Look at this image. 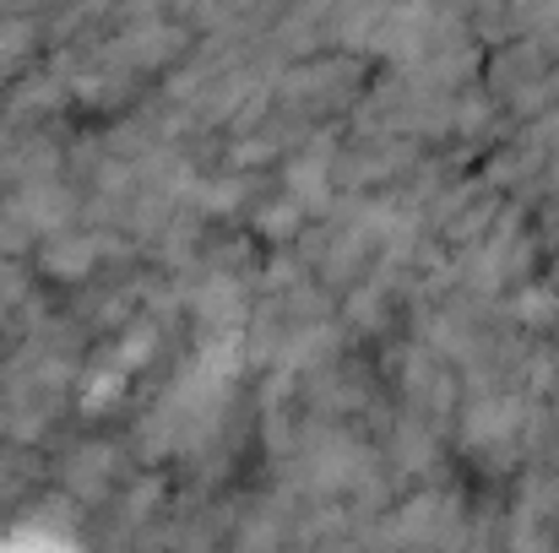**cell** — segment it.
<instances>
[{"mask_svg": "<svg viewBox=\"0 0 559 553\" xmlns=\"http://www.w3.org/2000/svg\"><path fill=\"white\" fill-rule=\"evenodd\" d=\"M0 553H71L60 538H44V532H22L16 543H5Z\"/></svg>", "mask_w": 559, "mask_h": 553, "instance_id": "cell-1", "label": "cell"}]
</instances>
